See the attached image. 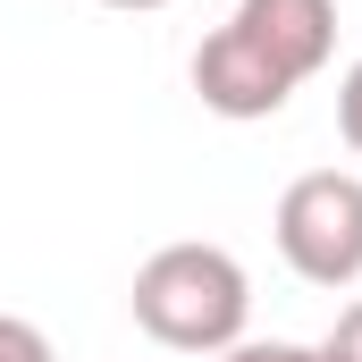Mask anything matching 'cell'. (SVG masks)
<instances>
[{
    "label": "cell",
    "instance_id": "3",
    "mask_svg": "<svg viewBox=\"0 0 362 362\" xmlns=\"http://www.w3.org/2000/svg\"><path fill=\"white\" fill-rule=\"evenodd\" d=\"M270 228L303 286H354L362 278V177L354 169H303L278 194Z\"/></svg>",
    "mask_w": 362,
    "mask_h": 362
},
{
    "label": "cell",
    "instance_id": "7",
    "mask_svg": "<svg viewBox=\"0 0 362 362\" xmlns=\"http://www.w3.org/2000/svg\"><path fill=\"white\" fill-rule=\"evenodd\" d=\"M337 135L354 144V160H362V59L346 68V85H337Z\"/></svg>",
    "mask_w": 362,
    "mask_h": 362
},
{
    "label": "cell",
    "instance_id": "2",
    "mask_svg": "<svg viewBox=\"0 0 362 362\" xmlns=\"http://www.w3.org/2000/svg\"><path fill=\"white\" fill-rule=\"evenodd\" d=\"M135 329L169 354H228L253 320V278L228 245H160L135 270Z\"/></svg>",
    "mask_w": 362,
    "mask_h": 362
},
{
    "label": "cell",
    "instance_id": "6",
    "mask_svg": "<svg viewBox=\"0 0 362 362\" xmlns=\"http://www.w3.org/2000/svg\"><path fill=\"white\" fill-rule=\"evenodd\" d=\"M320 354H329V362H362V295L337 312V329L320 337Z\"/></svg>",
    "mask_w": 362,
    "mask_h": 362
},
{
    "label": "cell",
    "instance_id": "4",
    "mask_svg": "<svg viewBox=\"0 0 362 362\" xmlns=\"http://www.w3.org/2000/svg\"><path fill=\"white\" fill-rule=\"evenodd\" d=\"M219 362H329L320 346H295V337H236Z\"/></svg>",
    "mask_w": 362,
    "mask_h": 362
},
{
    "label": "cell",
    "instance_id": "8",
    "mask_svg": "<svg viewBox=\"0 0 362 362\" xmlns=\"http://www.w3.org/2000/svg\"><path fill=\"white\" fill-rule=\"evenodd\" d=\"M101 8H169V0H101Z\"/></svg>",
    "mask_w": 362,
    "mask_h": 362
},
{
    "label": "cell",
    "instance_id": "1",
    "mask_svg": "<svg viewBox=\"0 0 362 362\" xmlns=\"http://www.w3.org/2000/svg\"><path fill=\"white\" fill-rule=\"evenodd\" d=\"M337 51V0H236V17L194 51V93L219 118H278L303 76Z\"/></svg>",
    "mask_w": 362,
    "mask_h": 362
},
{
    "label": "cell",
    "instance_id": "5",
    "mask_svg": "<svg viewBox=\"0 0 362 362\" xmlns=\"http://www.w3.org/2000/svg\"><path fill=\"white\" fill-rule=\"evenodd\" d=\"M0 362H59V354H51V337H42L34 320L0 312Z\"/></svg>",
    "mask_w": 362,
    "mask_h": 362
}]
</instances>
